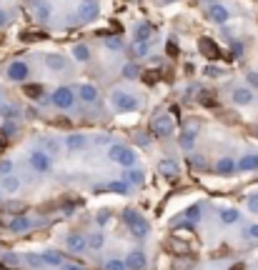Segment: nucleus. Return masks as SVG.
<instances>
[{"label":"nucleus","instance_id":"nucleus-39","mask_svg":"<svg viewBox=\"0 0 258 270\" xmlns=\"http://www.w3.org/2000/svg\"><path fill=\"white\" fill-rule=\"evenodd\" d=\"M186 218H188L191 223H193V220H198V218H200V205H191V208L186 210Z\"/></svg>","mask_w":258,"mask_h":270},{"label":"nucleus","instance_id":"nucleus-5","mask_svg":"<svg viewBox=\"0 0 258 270\" xmlns=\"http://www.w3.org/2000/svg\"><path fill=\"white\" fill-rule=\"evenodd\" d=\"M176 130V123H173V118L171 115H158L156 120H153V133L156 135H161V138H166V135H171Z\"/></svg>","mask_w":258,"mask_h":270},{"label":"nucleus","instance_id":"nucleus-46","mask_svg":"<svg viewBox=\"0 0 258 270\" xmlns=\"http://www.w3.org/2000/svg\"><path fill=\"white\" fill-rule=\"evenodd\" d=\"M135 55H148V43H138L135 45Z\"/></svg>","mask_w":258,"mask_h":270},{"label":"nucleus","instance_id":"nucleus-33","mask_svg":"<svg viewBox=\"0 0 258 270\" xmlns=\"http://www.w3.org/2000/svg\"><path fill=\"white\" fill-rule=\"evenodd\" d=\"M193 143H195V130L183 133V138H181V145H183V150H193Z\"/></svg>","mask_w":258,"mask_h":270},{"label":"nucleus","instance_id":"nucleus-12","mask_svg":"<svg viewBox=\"0 0 258 270\" xmlns=\"http://www.w3.org/2000/svg\"><path fill=\"white\" fill-rule=\"evenodd\" d=\"M78 98L83 103H98V88L90 83H83V85H78Z\"/></svg>","mask_w":258,"mask_h":270},{"label":"nucleus","instance_id":"nucleus-37","mask_svg":"<svg viewBox=\"0 0 258 270\" xmlns=\"http://www.w3.org/2000/svg\"><path fill=\"white\" fill-rule=\"evenodd\" d=\"M106 48L116 53V50H121V48H123V43H121V38H108V40H106Z\"/></svg>","mask_w":258,"mask_h":270},{"label":"nucleus","instance_id":"nucleus-17","mask_svg":"<svg viewBox=\"0 0 258 270\" xmlns=\"http://www.w3.org/2000/svg\"><path fill=\"white\" fill-rule=\"evenodd\" d=\"M85 145H88V140H85V135H80V133L68 135V140H65V148H68V150H73V153L83 150Z\"/></svg>","mask_w":258,"mask_h":270},{"label":"nucleus","instance_id":"nucleus-38","mask_svg":"<svg viewBox=\"0 0 258 270\" xmlns=\"http://www.w3.org/2000/svg\"><path fill=\"white\" fill-rule=\"evenodd\" d=\"M0 175H3V178L13 175V163H10V160H0Z\"/></svg>","mask_w":258,"mask_h":270},{"label":"nucleus","instance_id":"nucleus-50","mask_svg":"<svg viewBox=\"0 0 258 270\" xmlns=\"http://www.w3.org/2000/svg\"><path fill=\"white\" fill-rule=\"evenodd\" d=\"M241 48H243V45H241V43H236V45H233V53H236V55H241V53H243Z\"/></svg>","mask_w":258,"mask_h":270},{"label":"nucleus","instance_id":"nucleus-2","mask_svg":"<svg viewBox=\"0 0 258 270\" xmlns=\"http://www.w3.org/2000/svg\"><path fill=\"white\" fill-rule=\"evenodd\" d=\"M108 158L116 160V163H121L123 168H133V165H135V150H133V148H126V145H111Z\"/></svg>","mask_w":258,"mask_h":270},{"label":"nucleus","instance_id":"nucleus-51","mask_svg":"<svg viewBox=\"0 0 258 270\" xmlns=\"http://www.w3.org/2000/svg\"><path fill=\"white\" fill-rule=\"evenodd\" d=\"M61 270H85V268H80V265H63Z\"/></svg>","mask_w":258,"mask_h":270},{"label":"nucleus","instance_id":"nucleus-25","mask_svg":"<svg viewBox=\"0 0 258 270\" xmlns=\"http://www.w3.org/2000/svg\"><path fill=\"white\" fill-rule=\"evenodd\" d=\"M3 190H5L8 195H15V193L20 190V180H18L15 175H8V178L3 180Z\"/></svg>","mask_w":258,"mask_h":270},{"label":"nucleus","instance_id":"nucleus-43","mask_svg":"<svg viewBox=\"0 0 258 270\" xmlns=\"http://www.w3.org/2000/svg\"><path fill=\"white\" fill-rule=\"evenodd\" d=\"M95 220H98V225H103V223H108V220H111V210H108V208H106V210H100Z\"/></svg>","mask_w":258,"mask_h":270},{"label":"nucleus","instance_id":"nucleus-1","mask_svg":"<svg viewBox=\"0 0 258 270\" xmlns=\"http://www.w3.org/2000/svg\"><path fill=\"white\" fill-rule=\"evenodd\" d=\"M111 105L118 110V113H133L138 108V98L133 93H126V90H116L111 95Z\"/></svg>","mask_w":258,"mask_h":270},{"label":"nucleus","instance_id":"nucleus-3","mask_svg":"<svg viewBox=\"0 0 258 270\" xmlns=\"http://www.w3.org/2000/svg\"><path fill=\"white\" fill-rule=\"evenodd\" d=\"M53 105L56 108H61V110H70L73 105H75V95H73V90L68 88V85H61V88H56V93H53Z\"/></svg>","mask_w":258,"mask_h":270},{"label":"nucleus","instance_id":"nucleus-34","mask_svg":"<svg viewBox=\"0 0 258 270\" xmlns=\"http://www.w3.org/2000/svg\"><path fill=\"white\" fill-rule=\"evenodd\" d=\"M203 75H205V78H223L226 70H221V68H216V65H205L203 68Z\"/></svg>","mask_w":258,"mask_h":270},{"label":"nucleus","instance_id":"nucleus-14","mask_svg":"<svg viewBox=\"0 0 258 270\" xmlns=\"http://www.w3.org/2000/svg\"><path fill=\"white\" fill-rule=\"evenodd\" d=\"M43 63H45V68H50L53 73H61V70H65V68H68L65 58H63V55H58V53H48V55L43 58Z\"/></svg>","mask_w":258,"mask_h":270},{"label":"nucleus","instance_id":"nucleus-45","mask_svg":"<svg viewBox=\"0 0 258 270\" xmlns=\"http://www.w3.org/2000/svg\"><path fill=\"white\" fill-rule=\"evenodd\" d=\"M143 78H145V83H156V80L161 78V70H150V73H145Z\"/></svg>","mask_w":258,"mask_h":270},{"label":"nucleus","instance_id":"nucleus-15","mask_svg":"<svg viewBox=\"0 0 258 270\" xmlns=\"http://www.w3.org/2000/svg\"><path fill=\"white\" fill-rule=\"evenodd\" d=\"M150 35H153V25H150V23H140V25H135V30H133L135 43H148Z\"/></svg>","mask_w":258,"mask_h":270},{"label":"nucleus","instance_id":"nucleus-18","mask_svg":"<svg viewBox=\"0 0 258 270\" xmlns=\"http://www.w3.org/2000/svg\"><path fill=\"white\" fill-rule=\"evenodd\" d=\"M233 170H238V163L231 160V158H221V160L216 163V173H218V175H231Z\"/></svg>","mask_w":258,"mask_h":270},{"label":"nucleus","instance_id":"nucleus-9","mask_svg":"<svg viewBox=\"0 0 258 270\" xmlns=\"http://www.w3.org/2000/svg\"><path fill=\"white\" fill-rule=\"evenodd\" d=\"M28 73H30V68H28V63H23V60H15V63H10L8 65V78L10 80H25L28 78Z\"/></svg>","mask_w":258,"mask_h":270},{"label":"nucleus","instance_id":"nucleus-35","mask_svg":"<svg viewBox=\"0 0 258 270\" xmlns=\"http://www.w3.org/2000/svg\"><path fill=\"white\" fill-rule=\"evenodd\" d=\"M138 75H140V70H138V65H135V63H128V65H123V78L133 80V78H138Z\"/></svg>","mask_w":258,"mask_h":270},{"label":"nucleus","instance_id":"nucleus-36","mask_svg":"<svg viewBox=\"0 0 258 270\" xmlns=\"http://www.w3.org/2000/svg\"><path fill=\"white\" fill-rule=\"evenodd\" d=\"M103 268L106 270H128V265H126V260H106Z\"/></svg>","mask_w":258,"mask_h":270},{"label":"nucleus","instance_id":"nucleus-42","mask_svg":"<svg viewBox=\"0 0 258 270\" xmlns=\"http://www.w3.org/2000/svg\"><path fill=\"white\" fill-rule=\"evenodd\" d=\"M246 83H248L251 88H256L258 90V73L256 70H248V73H246Z\"/></svg>","mask_w":258,"mask_h":270},{"label":"nucleus","instance_id":"nucleus-41","mask_svg":"<svg viewBox=\"0 0 258 270\" xmlns=\"http://www.w3.org/2000/svg\"><path fill=\"white\" fill-rule=\"evenodd\" d=\"M15 130H18V125H15L13 120H8V123H3V130H0V133L5 138V135H15Z\"/></svg>","mask_w":258,"mask_h":270},{"label":"nucleus","instance_id":"nucleus-26","mask_svg":"<svg viewBox=\"0 0 258 270\" xmlns=\"http://www.w3.org/2000/svg\"><path fill=\"white\" fill-rule=\"evenodd\" d=\"M148 233H150V225H148V220H145V218L130 228V235H133V238H145Z\"/></svg>","mask_w":258,"mask_h":270},{"label":"nucleus","instance_id":"nucleus-48","mask_svg":"<svg viewBox=\"0 0 258 270\" xmlns=\"http://www.w3.org/2000/svg\"><path fill=\"white\" fill-rule=\"evenodd\" d=\"M248 235H251V238H256V240H258V225H251V228H248Z\"/></svg>","mask_w":258,"mask_h":270},{"label":"nucleus","instance_id":"nucleus-19","mask_svg":"<svg viewBox=\"0 0 258 270\" xmlns=\"http://www.w3.org/2000/svg\"><path fill=\"white\" fill-rule=\"evenodd\" d=\"M158 170H161V175L163 178H176L178 175V163L176 160H161V165H158Z\"/></svg>","mask_w":258,"mask_h":270},{"label":"nucleus","instance_id":"nucleus-21","mask_svg":"<svg viewBox=\"0 0 258 270\" xmlns=\"http://www.w3.org/2000/svg\"><path fill=\"white\" fill-rule=\"evenodd\" d=\"M238 170H258V153L256 155H243L241 160H238Z\"/></svg>","mask_w":258,"mask_h":270},{"label":"nucleus","instance_id":"nucleus-27","mask_svg":"<svg viewBox=\"0 0 258 270\" xmlns=\"http://www.w3.org/2000/svg\"><path fill=\"white\" fill-rule=\"evenodd\" d=\"M43 260H45V265L63 268V258H61V253H56V250H45V253H43Z\"/></svg>","mask_w":258,"mask_h":270},{"label":"nucleus","instance_id":"nucleus-10","mask_svg":"<svg viewBox=\"0 0 258 270\" xmlns=\"http://www.w3.org/2000/svg\"><path fill=\"white\" fill-rule=\"evenodd\" d=\"M65 248L73 250V253H83V250L88 248V238H85V235H78V233H70V235L65 238Z\"/></svg>","mask_w":258,"mask_h":270},{"label":"nucleus","instance_id":"nucleus-29","mask_svg":"<svg viewBox=\"0 0 258 270\" xmlns=\"http://www.w3.org/2000/svg\"><path fill=\"white\" fill-rule=\"evenodd\" d=\"M238 218H241V215H238V210H236V208H223V210H221V220H223L226 225L238 223Z\"/></svg>","mask_w":258,"mask_h":270},{"label":"nucleus","instance_id":"nucleus-13","mask_svg":"<svg viewBox=\"0 0 258 270\" xmlns=\"http://www.w3.org/2000/svg\"><path fill=\"white\" fill-rule=\"evenodd\" d=\"M126 265H128V270H143L145 268V253L143 250H130L126 255Z\"/></svg>","mask_w":258,"mask_h":270},{"label":"nucleus","instance_id":"nucleus-24","mask_svg":"<svg viewBox=\"0 0 258 270\" xmlns=\"http://www.w3.org/2000/svg\"><path fill=\"white\" fill-rule=\"evenodd\" d=\"M73 58L78 63H88L90 60V48L88 45H73Z\"/></svg>","mask_w":258,"mask_h":270},{"label":"nucleus","instance_id":"nucleus-7","mask_svg":"<svg viewBox=\"0 0 258 270\" xmlns=\"http://www.w3.org/2000/svg\"><path fill=\"white\" fill-rule=\"evenodd\" d=\"M208 18H211L213 23H218V25H226L228 18H231V10H228L226 5H221V3H213V5L208 8Z\"/></svg>","mask_w":258,"mask_h":270},{"label":"nucleus","instance_id":"nucleus-30","mask_svg":"<svg viewBox=\"0 0 258 270\" xmlns=\"http://www.w3.org/2000/svg\"><path fill=\"white\" fill-rule=\"evenodd\" d=\"M106 190H111V193H121V195H123V193H128L130 190V185L126 183V180H113V183L106 185Z\"/></svg>","mask_w":258,"mask_h":270},{"label":"nucleus","instance_id":"nucleus-47","mask_svg":"<svg viewBox=\"0 0 258 270\" xmlns=\"http://www.w3.org/2000/svg\"><path fill=\"white\" fill-rule=\"evenodd\" d=\"M8 23V13H5V8H0V25H5Z\"/></svg>","mask_w":258,"mask_h":270},{"label":"nucleus","instance_id":"nucleus-11","mask_svg":"<svg viewBox=\"0 0 258 270\" xmlns=\"http://www.w3.org/2000/svg\"><path fill=\"white\" fill-rule=\"evenodd\" d=\"M231 100H233L236 105H251V103H253V90H251V88H233Z\"/></svg>","mask_w":258,"mask_h":270},{"label":"nucleus","instance_id":"nucleus-23","mask_svg":"<svg viewBox=\"0 0 258 270\" xmlns=\"http://www.w3.org/2000/svg\"><path fill=\"white\" fill-rule=\"evenodd\" d=\"M53 15V0H40L38 3V18L40 20H50Z\"/></svg>","mask_w":258,"mask_h":270},{"label":"nucleus","instance_id":"nucleus-44","mask_svg":"<svg viewBox=\"0 0 258 270\" xmlns=\"http://www.w3.org/2000/svg\"><path fill=\"white\" fill-rule=\"evenodd\" d=\"M246 208H248L251 213H258V193H256V195H251V198H248V202H246Z\"/></svg>","mask_w":258,"mask_h":270},{"label":"nucleus","instance_id":"nucleus-52","mask_svg":"<svg viewBox=\"0 0 258 270\" xmlns=\"http://www.w3.org/2000/svg\"><path fill=\"white\" fill-rule=\"evenodd\" d=\"M231 270H246V265H243V263H236V265H233Z\"/></svg>","mask_w":258,"mask_h":270},{"label":"nucleus","instance_id":"nucleus-53","mask_svg":"<svg viewBox=\"0 0 258 270\" xmlns=\"http://www.w3.org/2000/svg\"><path fill=\"white\" fill-rule=\"evenodd\" d=\"M5 150V138H0V153Z\"/></svg>","mask_w":258,"mask_h":270},{"label":"nucleus","instance_id":"nucleus-4","mask_svg":"<svg viewBox=\"0 0 258 270\" xmlns=\"http://www.w3.org/2000/svg\"><path fill=\"white\" fill-rule=\"evenodd\" d=\"M98 15H100V10H98V3H95V0H83V3L78 5V20H80V23H93Z\"/></svg>","mask_w":258,"mask_h":270},{"label":"nucleus","instance_id":"nucleus-6","mask_svg":"<svg viewBox=\"0 0 258 270\" xmlns=\"http://www.w3.org/2000/svg\"><path fill=\"white\" fill-rule=\"evenodd\" d=\"M30 168L35 173H50V158L43 150H33L30 153Z\"/></svg>","mask_w":258,"mask_h":270},{"label":"nucleus","instance_id":"nucleus-49","mask_svg":"<svg viewBox=\"0 0 258 270\" xmlns=\"http://www.w3.org/2000/svg\"><path fill=\"white\" fill-rule=\"evenodd\" d=\"M18 260H20L18 255H5V263H10V265H13V263H18Z\"/></svg>","mask_w":258,"mask_h":270},{"label":"nucleus","instance_id":"nucleus-20","mask_svg":"<svg viewBox=\"0 0 258 270\" xmlns=\"http://www.w3.org/2000/svg\"><path fill=\"white\" fill-rule=\"evenodd\" d=\"M28 228H30V220H28L25 215L13 218V220H10V225H8V230H10V233H25Z\"/></svg>","mask_w":258,"mask_h":270},{"label":"nucleus","instance_id":"nucleus-40","mask_svg":"<svg viewBox=\"0 0 258 270\" xmlns=\"http://www.w3.org/2000/svg\"><path fill=\"white\" fill-rule=\"evenodd\" d=\"M0 115H3V118H15L18 110H15V105H3V108H0Z\"/></svg>","mask_w":258,"mask_h":270},{"label":"nucleus","instance_id":"nucleus-16","mask_svg":"<svg viewBox=\"0 0 258 270\" xmlns=\"http://www.w3.org/2000/svg\"><path fill=\"white\" fill-rule=\"evenodd\" d=\"M123 180L126 183H133V185H143L145 183V175H143V170L140 168H126V173H123Z\"/></svg>","mask_w":258,"mask_h":270},{"label":"nucleus","instance_id":"nucleus-31","mask_svg":"<svg viewBox=\"0 0 258 270\" xmlns=\"http://www.w3.org/2000/svg\"><path fill=\"white\" fill-rule=\"evenodd\" d=\"M30 268H45V260H43V255H35V253H25V258H23Z\"/></svg>","mask_w":258,"mask_h":270},{"label":"nucleus","instance_id":"nucleus-32","mask_svg":"<svg viewBox=\"0 0 258 270\" xmlns=\"http://www.w3.org/2000/svg\"><path fill=\"white\" fill-rule=\"evenodd\" d=\"M88 248H90V250H100V248H103V235H100V233L88 235Z\"/></svg>","mask_w":258,"mask_h":270},{"label":"nucleus","instance_id":"nucleus-28","mask_svg":"<svg viewBox=\"0 0 258 270\" xmlns=\"http://www.w3.org/2000/svg\"><path fill=\"white\" fill-rule=\"evenodd\" d=\"M123 220H126V225H128V228H133L135 223H140V220H143V215H140L138 210H133V208H126V210H123Z\"/></svg>","mask_w":258,"mask_h":270},{"label":"nucleus","instance_id":"nucleus-54","mask_svg":"<svg viewBox=\"0 0 258 270\" xmlns=\"http://www.w3.org/2000/svg\"><path fill=\"white\" fill-rule=\"evenodd\" d=\"M0 3H3V0H0Z\"/></svg>","mask_w":258,"mask_h":270},{"label":"nucleus","instance_id":"nucleus-22","mask_svg":"<svg viewBox=\"0 0 258 270\" xmlns=\"http://www.w3.org/2000/svg\"><path fill=\"white\" fill-rule=\"evenodd\" d=\"M23 95H25V98H33V100H38V98H43V85H38V83H25V88H23Z\"/></svg>","mask_w":258,"mask_h":270},{"label":"nucleus","instance_id":"nucleus-8","mask_svg":"<svg viewBox=\"0 0 258 270\" xmlns=\"http://www.w3.org/2000/svg\"><path fill=\"white\" fill-rule=\"evenodd\" d=\"M198 50H200V55H205L208 60H218V58H221V50H218V45H216L211 38H200V40H198Z\"/></svg>","mask_w":258,"mask_h":270}]
</instances>
